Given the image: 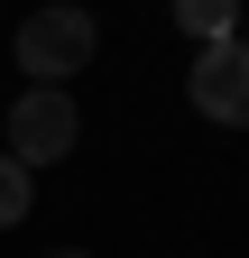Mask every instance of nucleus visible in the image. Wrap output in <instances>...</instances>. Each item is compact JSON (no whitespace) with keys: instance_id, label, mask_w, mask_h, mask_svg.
Returning a JSON list of instances; mask_svg holds the SVG:
<instances>
[{"instance_id":"obj_1","label":"nucleus","mask_w":249,"mask_h":258,"mask_svg":"<svg viewBox=\"0 0 249 258\" xmlns=\"http://www.w3.org/2000/svg\"><path fill=\"white\" fill-rule=\"evenodd\" d=\"M74 139H83V111H74V92H55V83H28L10 111H0V157L10 166H55V157H74Z\"/></svg>"},{"instance_id":"obj_2","label":"nucleus","mask_w":249,"mask_h":258,"mask_svg":"<svg viewBox=\"0 0 249 258\" xmlns=\"http://www.w3.org/2000/svg\"><path fill=\"white\" fill-rule=\"evenodd\" d=\"M19 64H28V83H55L65 92V74H83L92 46H102V28H92V10H74V0H55V10H28L19 19Z\"/></svg>"},{"instance_id":"obj_3","label":"nucleus","mask_w":249,"mask_h":258,"mask_svg":"<svg viewBox=\"0 0 249 258\" xmlns=\"http://www.w3.org/2000/svg\"><path fill=\"white\" fill-rule=\"evenodd\" d=\"M194 111L212 129H249V37L194 46Z\"/></svg>"},{"instance_id":"obj_4","label":"nucleus","mask_w":249,"mask_h":258,"mask_svg":"<svg viewBox=\"0 0 249 258\" xmlns=\"http://www.w3.org/2000/svg\"><path fill=\"white\" fill-rule=\"evenodd\" d=\"M175 28H184V37H240V0H175Z\"/></svg>"},{"instance_id":"obj_5","label":"nucleus","mask_w":249,"mask_h":258,"mask_svg":"<svg viewBox=\"0 0 249 258\" xmlns=\"http://www.w3.org/2000/svg\"><path fill=\"white\" fill-rule=\"evenodd\" d=\"M28 194H37V175L0 157V231H10V221H28Z\"/></svg>"},{"instance_id":"obj_6","label":"nucleus","mask_w":249,"mask_h":258,"mask_svg":"<svg viewBox=\"0 0 249 258\" xmlns=\"http://www.w3.org/2000/svg\"><path fill=\"white\" fill-rule=\"evenodd\" d=\"M55 258H92V249H55Z\"/></svg>"}]
</instances>
